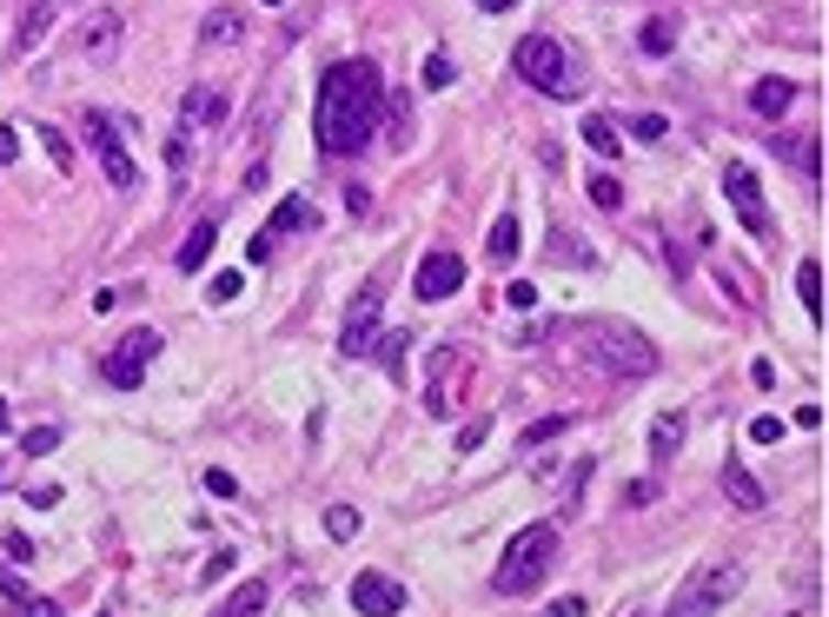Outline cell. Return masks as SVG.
Returning a JSON list of instances; mask_svg holds the SVG:
<instances>
[{
	"label": "cell",
	"mask_w": 829,
	"mask_h": 617,
	"mask_svg": "<svg viewBox=\"0 0 829 617\" xmlns=\"http://www.w3.org/2000/svg\"><path fill=\"white\" fill-rule=\"evenodd\" d=\"M505 306L531 312V306H538V286H531V279H511V286H505Z\"/></svg>",
	"instance_id": "cell-36"
},
{
	"label": "cell",
	"mask_w": 829,
	"mask_h": 617,
	"mask_svg": "<svg viewBox=\"0 0 829 617\" xmlns=\"http://www.w3.org/2000/svg\"><path fill=\"white\" fill-rule=\"evenodd\" d=\"M505 8H511V0H485V14H505Z\"/></svg>",
	"instance_id": "cell-47"
},
{
	"label": "cell",
	"mask_w": 829,
	"mask_h": 617,
	"mask_svg": "<svg viewBox=\"0 0 829 617\" xmlns=\"http://www.w3.org/2000/svg\"><path fill=\"white\" fill-rule=\"evenodd\" d=\"M27 617H60V604H54V597H34V591H27Z\"/></svg>",
	"instance_id": "cell-46"
},
{
	"label": "cell",
	"mask_w": 829,
	"mask_h": 617,
	"mask_svg": "<svg viewBox=\"0 0 829 617\" xmlns=\"http://www.w3.org/2000/svg\"><path fill=\"white\" fill-rule=\"evenodd\" d=\"M206 492H213V498H233L240 478H233V472H206Z\"/></svg>",
	"instance_id": "cell-41"
},
{
	"label": "cell",
	"mask_w": 829,
	"mask_h": 617,
	"mask_svg": "<svg viewBox=\"0 0 829 617\" xmlns=\"http://www.w3.org/2000/svg\"><path fill=\"white\" fill-rule=\"evenodd\" d=\"M452 80H458V67H452L445 54H432V60H425V87L439 93V87H452Z\"/></svg>",
	"instance_id": "cell-33"
},
{
	"label": "cell",
	"mask_w": 829,
	"mask_h": 617,
	"mask_svg": "<svg viewBox=\"0 0 829 617\" xmlns=\"http://www.w3.org/2000/svg\"><path fill=\"white\" fill-rule=\"evenodd\" d=\"M590 199L604 206V213H617V206H624V186H617V179H610V173L597 166V173H590Z\"/></svg>",
	"instance_id": "cell-30"
},
{
	"label": "cell",
	"mask_w": 829,
	"mask_h": 617,
	"mask_svg": "<svg viewBox=\"0 0 829 617\" xmlns=\"http://www.w3.org/2000/svg\"><path fill=\"white\" fill-rule=\"evenodd\" d=\"M233 41H246V14L240 8H213L199 21V47H233Z\"/></svg>",
	"instance_id": "cell-19"
},
{
	"label": "cell",
	"mask_w": 829,
	"mask_h": 617,
	"mask_svg": "<svg viewBox=\"0 0 829 617\" xmlns=\"http://www.w3.org/2000/svg\"><path fill=\"white\" fill-rule=\"evenodd\" d=\"M671 41H677V27H671V21H644V34H638V47H644L651 60H664V54H671Z\"/></svg>",
	"instance_id": "cell-27"
},
{
	"label": "cell",
	"mask_w": 829,
	"mask_h": 617,
	"mask_svg": "<svg viewBox=\"0 0 829 617\" xmlns=\"http://www.w3.org/2000/svg\"><path fill=\"white\" fill-rule=\"evenodd\" d=\"M432 385H425V411H432V419H445V411L458 405V385H465V372H472V352L465 345H439L432 352Z\"/></svg>",
	"instance_id": "cell-9"
},
{
	"label": "cell",
	"mask_w": 829,
	"mask_h": 617,
	"mask_svg": "<svg viewBox=\"0 0 829 617\" xmlns=\"http://www.w3.org/2000/svg\"><path fill=\"white\" fill-rule=\"evenodd\" d=\"M41 140H47V153H54V166H60V173H74V146H67V140H60L54 126H41Z\"/></svg>",
	"instance_id": "cell-35"
},
{
	"label": "cell",
	"mask_w": 829,
	"mask_h": 617,
	"mask_svg": "<svg viewBox=\"0 0 829 617\" xmlns=\"http://www.w3.org/2000/svg\"><path fill=\"white\" fill-rule=\"evenodd\" d=\"M750 378H756V392H770V385H776V365H770V359H756V365H750Z\"/></svg>",
	"instance_id": "cell-44"
},
{
	"label": "cell",
	"mask_w": 829,
	"mask_h": 617,
	"mask_svg": "<svg viewBox=\"0 0 829 617\" xmlns=\"http://www.w3.org/2000/svg\"><path fill=\"white\" fill-rule=\"evenodd\" d=\"M551 260H557V266H571V273H584V266H597V253H590V240H577L571 227H551Z\"/></svg>",
	"instance_id": "cell-20"
},
{
	"label": "cell",
	"mask_w": 829,
	"mask_h": 617,
	"mask_svg": "<svg viewBox=\"0 0 829 617\" xmlns=\"http://www.w3.org/2000/svg\"><path fill=\"white\" fill-rule=\"evenodd\" d=\"M485 439H491V426H485V419H472V426H465V432H458V452H478V445H485Z\"/></svg>",
	"instance_id": "cell-40"
},
{
	"label": "cell",
	"mask_w": 829,
	"mask_h": 617,
	"mask_svg": "<svg viewBox=\"0 0 829 617\" xmlns=\"http://www.w3.org/2000/svg\"><path fill=\"white\" fill-rule=\"evenodd\" d=\"M240 293H246V279H240V273H220L213 286H206V299H213V306H233Z\"/></svg>",
	"instance_id": "cell-32"
},
{
	"label": "cell",
	"mask_w": 829,
	"mask_h": 617,
	"mask_svg": "<svg viewBox=\"0 0 829 617\" xmlns=\"http://www.w3.org/2000/svg\"><path fill=\"white\" fill-rule=\"evenodd\" d=\"M743 591V571L737 564H717V571H697L684 591H677V604L664 610V617H717L730 597Z\"/></svg>",
	"instance_id": "cell-5"
},
{
	"label": "cell",
	"mask_w": 829,
	"mask_h": 617,
	"mask_svg": "<svg viewBox=\"0 0 829 617\" xmlns=\"http://www.w3.org/2000/svg\"><path fill=\"white\" fill-rule=\"evenodd\" d=\"M631 133H638V140H651V146H657V140H664V133H671V126H664V113H638V120H631Z\"/></svg>",
	"instance_id": "cell-34"
},
{
	"label": "cell",
	"mask_w": 829,
	"mask_h": 617,
	"mask_svg": "<svg viewBox=\"0 0 829 617\" xmlns=\"http://www.w3.org/2000/svg\"><path fill=\"white\" fill-rule=\"evenodd\" d=\"M80 133H87V146L100 153L107 179H113L120 192H133V186H140V166H133V153H126V140H120V126H113L107 113H80Z\"/></svg>",
	"instance_id": "cell-7"
},
{
	"label": "cell",
	"mask_w": 829,
	"mask_h": 617,
	"mask_svg": "<svg viewBox=\"0 0 829 617\" xmlns=\"http://www.w3.org/2000/svg\"><path fill=\"white\" fill-rule=\"evenodd\" d=\"M796 293H803V312L822 326V260H803V266H796Z\"/></svg>",
	"instance_id": "cell-24"
},
{
	"label": "cell",
	"mask_w": 829,
	"mask_h": 617,
	"mask_svg": "<svg viewBox=\"0 0 829 617\" xmlns=\"http://www.w3.org/2000/svg\"><path fill=\"white\" fill-rule=\"evenodd\" d=\"M684 432H690V419H684V411H664V419L651 426V465L664 472L677 452H684Z\"/></svg>",
	"instance_id": "cell-16"
},
{
	"label": "cell",
	"mask_w": 829,
	"mask_h": 617,
	"mask_svg": "<svg viewBox=\"0 0 829 617\" xmlns=\"http://www.w3.org/2000/svg\"><path fill=\"white\" fill-rule=\"evenodd\" d=\"M54 14H60V0H27V8H21V21H14V47H21V54H34V47L47 41Z\"/></svg>",
	"instance_id": "cell-15"
},
{
	"label": "cell",
	"mask_w": 829,
	"mask_h": 617,
	"mask_svg": "<svg viewBox=\"0 0 829 617\" xmlns=\"http://www.w3.org/2000/svg\"><path fill=\"white\" fill-rule=\"evenodd\" d=\"M306 227H312V206H306V199H286L279 213H273V227H266V233L279 240V233H306Z\"/></svg>",
	"instance_id": "cell-25"
},
{
	"label": "cell",
	"mask_w": 829,
	"mask_h": 617,
	"mask_svg": "<svg viewBox=\"0 0 829 617\" xmlns=\"http://www.w3.org/2000/svg\"><path fill=\"white\" fill-rule=\"evenodd\" d=\"M0 485H8V465H0Z\"/></svg>",
	"instance_id": "cell-49"
},
{
	"label": "cell",
	"mask_w": 829,
	"mask_h": 617,
	"mask_svg": "<svg viewBox=\"0 0 829 617\" xmlns=\"http://www.w3.org/2000/svg\"><path fill=\"white\" fill-rule=\"evenodd\" d=\"M226 113H233V100H226L220 87H192V93L179 100V120H186V126H226Z\"/></svg>",
	"instance_id": "cell-13"
},
{
	"label": "cell",
	"mask_w": 829,
	"mask_h": 617,
	"mask_svg": "<svg viewBox=\"0 0 829 617\" xmlns=\"http://www.w3.org/2000/svg\"><path fill=\"white\" fill-rule=\"evenodd\" d=\"M571 339H577L584 365H597V372H617V378H651V372H657V345H651L638 326L610 319V312H604V319H577Z\"/></svg>",
	"instance_id": "cell-2"
},
{
	"label": "cell",
	"mask_w": 829,
	"mask_h": 617,
	"mask_svg": "<svg viewBox=\"0 0 829 617\" xmlns=\"http://www.w3.org/2000/svg\"><path fill=\"white\" fill-rule=\"evenodd\" d=\"M266 597H273V591H266V577H246V584H240V591H233L213 617H259V610H266Z\"/></svg>",
	"instance_id": "cell-21"
},
{
	"label": "cell",
	"mask_w": 829,
	"mask_h": 617,
	"mask_svg": "<svg viewBox=\"0 0 829 617\" xmlns=\"http://www.w3.org/2000/svg\"><path fill=\"white\" fill-rule=\"evenodd\" d=\"M411 293H419L425 306L465 293V260H458V253H425V260H419V279H411Z\"/></svg>",
	"instance_id": "cell-11"
},
{
	"label": "cell",
	"mask_w": 829,
	"mask_h": 617,
	"mask_svg": "<svg viewBox=\"0 0 829 617\" xmlns=\"http://www.w3.org/2000/svg\"><path fill=\"white\" fill-rule=\"evenodd\" d=\"M166 166H173V179L192 166V146H186V133H173V146H166Z\"/></svg>",
	"instance_id": "cell-38"
},
{
	"label": "cell",
	"mask_w": 829,
	"mask_h": 617,
	"mask_svg": "<svg viewBox=\"0 0 829 617\" xmlns=\"http://www.w3.org/2000/svg\"><path fill=\"white\" fill-rule=\"evenodd\" d=\"M624 617H644V610H624Z\"/></svg>",
	"instance_id": "cell-51"
},
{
	"label": "cell",
	"mask_w": 829,
	"mask_h": 617,
	"mask_svg": "<svg viewBox=\"0 0 829 617\" xmlns=\"http://www.w3.org/2000/svg\"><path fill=\"white\" fill-rule=\"evenodd\" d=\"M544 617H584V597H557V604H551Z\"/></svg>",
	"instance_id": "cell-45"
},
{
	"label": "cell",
	"mask_w": 829,
	"mask_h": 617,
	"mask_svg": "<svg viewBox=\"0 0 829 617\" xmlns=\"http://www.w3.org/2000/svg\"><path fill=\"white\" fill-rule=\"evenodd\" d=\"M511 67L538 87V93H557L564 80H571V67H564V47L551 41V34H524L518 47H511Z\"/></svg>",
	"instance_id": "cell-6"
},
{
	"label": "cell",
	"mask_w": 829,
	"mask_h": 617,
	"mask_svg": "<svg viewBox=\"0 0 829 617\" xmlns=\"http://www.w3.org/2000/svg\"><path fill=\"white\" fill-rule=\"evenodd\" d=\"M54 445H60V426H34V432L21 439V452H27V459H47Z\"/></svg>",
	"instance_id": "cell-31"
},
{
	"label": "cell",
	"mask_w": 829,
	"mask_h": 617,
	"mask_svg": "<svg viewBox=\"0 0 829 617\" xmlns=\"http://www.w3.org/2000/svg\"><path fill=\"white\" fill-rule=\"evenodd\" d=\"M789 426H803V432H816V426H822V405H796V411H789Z\"/></svg>",
	"instance_id": "cell-43"
},
{
	"label": "cell",
	"mask_w": 829,
	"mask_h": 617,
	"mask_svg": "<svg viewBox=\"0 0 829 617\" xmlns=\"http://www.w3.org/2000/svg\"><path fill=\"white\" fill-rule=\"evenodd\" d=\"M723 498H730V505H743V511H763V485H756L743 465H723Z\"/></svg>",
	"instance_id": "cell-22"
},
{
	"label": "cell",
	"mask_w": 829,
	"mask_h": 617,
	"mask_svg": "<svg viewBox=\"0 0 829 617\" xmlns=\"http://www.w3.org/2000/svg\"><path fill=\"white\" fill-rule=\"evenodd\" d=\"M325 538H339V544L358 538V511L352 505H325Z\"/></svg>",
	"instance_id": "cell-29"
},
{
	"label": "cell",
	"mask_w": 829,
	"mask_h": 617,
	"mask_svg": "<svg viewBox=\"0 0 829 617\" xmlns=\"http://www.w3.org/2000/svg\"><path fill=\"white\" fill-rule=\"evenodd\" d=\"M789 100H796V87H789L783 74H770V80H756V87H750V113H756V120H783V113H789Z\"/></svg>",
	"instance_id": "cell-18"
},
{
	"label": "cell",
	"mask_w": 829,
	"mask_h": 617,
	"mask_svg": "<svg viewBox=\"0 0 829 617\" xmlns=\"http://www.w3.org/2000/svg\"><path fill=\"white\" fill-rule=\"evenodd\" d=\"M352 610H358V617H398V610H405V584H391V577H378V571H358V577H352Z\"/></svg>",
	"instance_id": "cell-12"
},
{
	"label": "cell",
	"mask_w": 829,
	"mask_h": 617,
	"mask_svg": "<svg viewBox=\"0 0 829 617\" xmlns=\"http://www.w3.org/2000/svg\"><path fill=\"white\" fill-rule=\"evenodd\" d=\"M21 159V133L14 126H0V166H14Z\"/></svg>",
	"instance_id": "cell-42"
},
{
	"label": "cell",
	"mask_w": 829,
	"mask_h": 617,
	"mask_svg": "<svg viewBox=\"0 0 829 617\" xmlns=\"http://www.w3.org/2000/svg\"><path fill=\"white\" fill-rule=\"evenodd\" d=\"M551 558H557V525H524V531L498 551V571H491L498 597H524V591L551 571Z\"/></svg>",
	"instance_id": "cell-3"
},
{
	"label": "cell",
	"mask_w": 829,
	"mask_h": 617,
	"mask_svg": "<svg viewBox=\"0 0 829 617\" xmlns=\"http://www.w3.org/2000/svg\"><path fill=\"white\" fill-rule=\"evenodd\" d=\"M93 617H113V610H93Z\"/></svg>",
	"instance_id": "cell-50"
},
{
	"label": "cell",
	"mask_w": 829,
	"mask_h": 617,
	"mask_svg": "<svg viewBox=\"0 0 829 617\" xmlns=\"http://www.w3.org/2000/svg\"><path fill=\"white\" fill-rule=\"evenodd\" d=\"M220 246V220H199L186 240H179V273H206V260H213Z\"/></svg>",
	"instance_id": "cell-17"
},
{
	"label": "cell",
	"mask_w": 829,
	"mask_h": 617,
	"mask_svg": "<svg viewBox=\"0 0 829 617\" xmlns=\"http://www.w3.org/2000/svg\"><path fill=\"white\" fill-rule=\"evenodd\" d=\"M120 41H126V21H120V14H93V21H80V34H74V47H87L93 60H107Z\"/></svg>",
	"instance_id": "cell-14"
},
{
	"label": "cell",
	"mask_w": 829,
	"mask_h": 617,
	"mask_svg": "<svg viewBox=\"0 0 829 617\" xmlns=\"http://www.w3.org/2000/svg\"><path fill=\"white\" fill-rule=\"evenodd\" d=\"M146 359H159V332H153V326L126 332V339L107 352V385H126V392H133V385L146 378Z\"/></svg>",
	"instance_id": "cell-10"
},
{
	"label": "cell",
	"mask_w": 829,
	"mask_h": 617,
	"mask_svg": "<svg viewBox=\"0 0 829 617\" xmlns=\"http://www.w3.org/2000/svg\"><path fill=\"white\" fill-rule=\"evenodd\" d=\"M584 140H590L604 159H617V146H624V140H617V126H610L604 113H584Z\"/></svg>",
	"instance_id": "cell-26"
},
{
	"label": "cell",
	"mask_w": 829,
	"mask_h": 617,
	"mask_svg": "<svg viewBox=\"0 0 829 617\" xmlns=\"http://www.w3.org/2000/svg\"><path fill=\"white\" fill-rule=\"evenodd\" d=\"M385 339V279H365L345 306V326H339V359H365L372 345Z\"/></svg>",
	"instance_id": "cell-4"
},
{
	"label": "cell",
	"mask_w": 829,
	"mask_h": 617,
	"mask_svg": "<svg viewBox=\"0 0 829 617\" xmlns=\"http://www.w3.org/2000/svg\"><path fill=\"white\" fill-rule=\"evenodd\" d=\"M783 153H789L803 173H816V179H822V140H816V133H809V140H783Z\"/></svg>",
	"instance_id": "cell-28"
},
{
	"label": "cell",
	"mask_w": 829,
	"mask_h": 617,
	"mask_svg": "<svg viewBox=\"0 0 829 617\" xmlns=\"http://www.w3.org/2000/svg\"><path fill=\"white\" fill-rule=\"evenodd\" d=\"M378 120H385V74L372 60L325 67V80H319V146L332 159H352L378 133Z\"/></svg>",
	"instance_id": "cell-1"
},
{
	"label": "cell",
	"mask_w": 829,
	"mask_h": 617,
	"mask_svg": "<svg viewBox=\"0 0 829 617\" xmlns=\"http://www.w3.org/2000/svg\"><path fill=\"white\" fill-rule=\"evenodd\" d=\"M564 426H571V419H538V426H531V432H524V445H544V439H557V432H564Z\"/></svg>",
	"instance_id": "cell-39"
},
{
	"label": "cell",
	"mask_w": 829,
	"mask_h": 617,
	"mask_svg": "<svg viewBox=\"0 0 829 617\" xmlns=\"http://www.w3.org/2000/svg\"><path fill=\"white\" fill-rule=\"evenodd\" d=\"M723 192H730V206H737V220L756 233V240H776V220L763 213V186H756V173L743 166V159H730L723 166Z\"/></svg>",
	"instance_id": "cell-8"
},
{
	"label": "cell",
	"mask_w": 829,
	"mask_h": 617,
	"mask_svg": "<svg viewBox=\"0 0 829 617\" xmlns=\"http://www.w3.org/2000/svg\"><path fill=\"white\" fill-rule=\"evenodd\" d=\"M485 253H491V266L518 260V220H511V213H498V220H491V233H485Z\"/></svg>",
	"instance_id": "cell-23"
},
{
	"label": "cell",
	"mask_w": 829,
	"mask_h": 617,
	"mask_svg": "<svg viewBox=\"0 0 829 617\" xmlns=\"http://www.w3.org/2000/svg\"><path fill=\"white\" fill-rule=\"evenodd\" d=\"M0 432H8V398H0Z\"/></svg>",
	"instance_id": "cell-48"
},
{
	"label": "cell",
	"mask_w": 829,
	"mask_h": 617,
	"mask_svg": "<svg viewBox=\"0 0 829 617\" xmlns=\"http://www.w3.org/2000/svg\"><path fill=\"white\" fill-rule=\"evenodd\" d=\"M750 439H756V445H776V439H783V419H770V411H763V419H750Z\"/></svg>",
	"instance_id": "cell-37"
}]
</instances>
